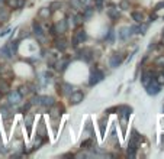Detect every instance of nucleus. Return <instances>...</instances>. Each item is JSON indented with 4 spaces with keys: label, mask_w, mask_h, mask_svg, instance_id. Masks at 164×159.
<instances>
[{
    "label": "nucleus",
    "mask_w": 164,
    "mask_h": 159,
    "mask_svg": "<svg viewBox=\"0 0 164 159\" xmlns=\"http://www.w3.org/2000/svg\"><path fill=\"white\" fill-rule=\"evenodd\" d=\"M145 87H147L148 94H151V96H156L157 93H160L161 85H160L158 83H157L156 80H151V81H150V84H147Z\"/></svg>",
    "instance_id": "1"
},
{
    "label": "nucleus",
    "mask_w": 164,
    "mask_h": 159,
    "mask_svg": "<svg viewBox=\"0 0 164 159\" xmlns=\"http://www.w3.org/2000/svg\"><path fill=\"white\" fill-rule=\"evenodd\" d=\"M83 93H80V91H76V93H73L71 94V97H70V100H71V103L73 104H79L80 101H83Z\"/></svg>",
    "instance_id": "2"
},
{
    "label": "nucleus",
    "mask_w": 164,
    "mask_h": 159,
    "mask_svg": "<svg viewBox=\"0 0 164 159\" xmlns=\"http://www.w3.org/2000/svg\"><path fill=\"white\" fill-rule=\"evenodd\" d=\"M103 78V72L99 71V70H96V74L93 72L92 74V80H90V85H94V84H97L100 80Z\"/></svg>",
    "instance_id": "3"
},
{
    "label": "nucleus",
    "mask_w": 164,
    "mask_h": 159,
    "mask_svg": "<svg viewBox=\"0 0 164 159\" xmlns=\"http://www.w3.org/2000/svg\"><path fill=\"white\" fill-rule=\"evenodd\" d=\"M84 39H86V34H84V30H79L76 34V36H74V45H79V42H83Z\"/></svg>",
    "instance_id": "4"
},
{
    "label": "nucleus",
    "mask_w": 164,
    "mask_h": 159,
    "mask_svg": "<svg viewBox=\"0 0 164 159\" xmlns=\"http://www.w3.org/2000/svg\"><path fill=\"white\" fill-rule=\"evenodd\" d=\"M7 4L10 7L16 9V7H21L22 4H23V2H22V0H7Z\"/></svg>",
    "instance_id": "5"
},
{
    "label": "nucleus",
    "mask_w": 164,
    "mask_h": 159,
    "mask_svg": "<svg viewBox=\"0 0 164 159\" xmlns=\"http://www.w3.org/2000/svg\"><path fill=\"white\" fill-rule=\"evenodd\" d=\"M9 98H10V103H15V104H16V103H19V101H21L22 96L19 94V93L15 91L13 94H10V97H9Z\"/></svg>",
    "instance_id": "6"
},
{
    "label": "nucleus",
    "mask_w": 164,
    "mask_h": 159,
    "mask_svg": "<svg viewBox=\"0 0 164 159\" xmlns=\"http://www.w3.org/2000/svg\"><path fill=\"white\" fill-rule=\"evenodd\" d=\"M38 16L41 17V19H48V16H50V9H48V7L41 9L39 13H38Z\"/></svg>",
    "instance_id": "7"
},
{
    "label": "nucleus",
    "mask_w": 164,
    "mask_h": 159,
    "mask_svg": "<svg viewBox=\"0 0 164 159\" xmlns=\"http://www.w3.org/2000/svg\"><path fill=\"white\" fill-rule=\"evenodd\" d=\"M121 62H122V58H121V57H113V58L110 59V65H112V67H118Z\"/></svg>",
    "instance_id": "8"
},
{
    "label": "nucleus",
    "mask_w": 164,
    "mask_h": 159,
    "mask_svg": "<svg viewBox=\"0 0 164 159\" xmlns=\"http://www.w3.org/2000/svg\"><path fill=\"white\" fill-rule=\"evenodd\" d=\"M42 104L44 106H48V107H51V106L54 104V100H52V98H51V97H44V98H42Z\"/></svg>",
    "instance_id": "9"
},
{
    "label": "nucleus",
    "mask_w": 164,
    "mask_h": 159,
    "mask_svg": "<svg viewBox=\"0 0 164 159\" xmlns=\"http://www.w3.org/2000/svg\"><path fill=\"white\" fill-rule=\"evenodd\" d=\"M132 17L135 19V22H142V15L139 12H134L132 13Z\"/></svg>",
    "instance_id": "10"
},
{
    "label": "nucleus",
    "mask_w": 164,
    "mask_h": 159,
    "mask_svg": "<svg viewBox=\"0 0 164 159\" xmlns=\"http://www.w3.org/2000/svg\"><path fill=\"white\" fill-rule=\"evenodd\" d=\"M156 65H158V67H164V55H161V57H158V58H157Z\"/></svg>",
    "instance_id": "11"
},
{
    "label": "nucleus",
    "mask_w": 164,
    "mask_h": 159,
    "mask_svg": "<svg viewBox=\"0 0 164 159\" xmlns=\"http://www.w3.org/2000/svg\"><path fill=\"white\" fill-rule=\"evenodd\" d=\"M156 81H157L158 84H160V85H163V84H164V74H160V75L157 77Z\"/></svg>",
    "instance_id": "12"
},
{
    "label": "nucleus",
    "mask_w": 164,
    "mask_h": 159,
    "mask_svg": "<svg viewBox=\"0 0 164 159\" xmlns=\"http://www.w3.org/2000/svg\"><path fill=\"white\" fill-rule=\"evenodd\" d=\"M0 98H2V93H0Z\"/></svg>",
    "instance_id": "13"
},
{
    "label": "nucleus",
    "mask_w": 164,
    "mask_h": 159,
    "mask_svg": "<svg viewBox=\"0 0 164 159\" xmlns=\"http://www.w3.org/2000/svg\"><path fill=\"white\" fill-rule=\"evenodd\" d=\"M163 34H164V30H163Z\"/></svg>",
    "instance_id": "14"
},
{
    "label": "nucleus",
    "mask_w": 164,
    "mask_h": 159,
    "mask_svg": "<svg viewBox=\"0 0 164 159\" xmlns=\"http://www.w3.org/2000/svg\"><path fill=\"white\" fill-rule=\"evenodd\" d=\"M163 74H164V72H163Z\"/></svg>",
    "instance_id": "15"
}]
</instances>
